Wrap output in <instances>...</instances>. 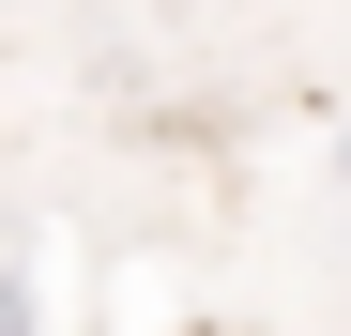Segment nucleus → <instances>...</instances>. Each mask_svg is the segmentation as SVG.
Masks as SVG:
<instances>
[{
	"mask_svg": "<svg viewBox=\"0 0 351 336\" xmlns=\"http://www.w3.org/2000/svg\"><path fill=\"white\" fill-rule=\"evenodd\" d=\"M336 153H351V138H336Z\"/></svg>",
	"mask_w": 351,
	"mask_h": 336,
	"instance_id": "obj_1",
	"label": "nucleus"
}]
</instances>
